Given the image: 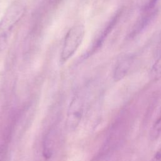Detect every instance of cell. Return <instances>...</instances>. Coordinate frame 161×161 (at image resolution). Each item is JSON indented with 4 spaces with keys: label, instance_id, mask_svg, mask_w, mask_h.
Returning a JSON list of instances; mask_svg holds the SVG:
<instances>
[{
    "label": "cell",
    "instance_id": "cell-3",
    "mask_svg": "<svg viewBox=\"0 0 161 161\" xmlns=\"http://www.w3.org/2000/svg\"><path fill=\"white\" fill-rule=\"evenodd\" d=\"M156 14V9L143 11L140 18L133 26L132 31L128 35L129 38H133L140 34L152 21Z\"/></svg>",
    "mask_w": 161,
    "mask_h": 161
},
{
    "label": "cell",
    "instance_id": "cell-2",
    "mask_svg": "<svg viewBox=\"0 0 161 161\" xmlns=\"http://www.w3.org/2000/svg\"><path fill=\"white\" fill-rule=\"evenodd\" d=\"M84 27L82 25H75L67 31L61 52L60 59L62 62L69 60L76 52L84 35Z\"/></svg>",
    "mask_w": 161,
    "mask_h": 161
},
{
    "label": "cell",
    "instance_id": "cell-8",
    "mask_svg": "<svg viewBox=\"0 0 161 161\" xmlns=\"http://www.w3.org/2000/svg\"><path fill=\"white\" fill-rule=\"evenodd\" d=\"M161 135V116L159 117L153 124L150 133V136L152 140L157 139Z\"/></svg>",
    "mask_w": 161,
    "mask_h": 161
},
{
    "label": "cell",
    "instance_id": "cell-1",
    "mask_svg": "<svg viewBox=\"0 0 161 161\" xmlns=\"http://www.w3.org/2000/svg\"><path fill=\"white\" fill-rule=\"evenodd\" d=\"M25 11V5L19 0L14 1L6 11L0 21V50H4L13 30Z\"/></svg>",
    "mask_w": 161,
    "mask_h": 161
},
{
    "label": "cell",
    "instance_id": "cell-7",
    "mask_svg": "<svg viewBox=\"0 0 161 161\" xmlns=\"http://www.w3.org/2000/svg\"><path fill=\"white\" fill-rule=\"evenodd\" d=\"M150 77L153 81L161 79V52L150 69Z\"/></svg>",
    "mask_w": 161,
    "mask_h": 161
},
{
    "label": "cell",
    "instance_id": "cell-9",
    "mask_svg": "<svg viewBox=\"0 0 161 161\" xmlns=\"http://www.w3.org/2000/svg\"><path fill=\"white\" fill-rule=\"evenodd\" d=\"M158 0H149L148 3L144 6L143 8V11H150L155 9V5Z\"/></svg>",
    "mask_w": 161,
    "mask_h": 161
},
{
    "label": "cell",
    "instance_id": "cell-10",
    "mask_svg": "<svg viewBox=\"0 0 161 161\" xmlns=\"http://www.w3.org/2000/svg\"><path fill=\"white\" fill-rule=\"evenodd\" d=\"M151 161H161V148L155 153Z\"/></svg>",
    "mask_w": 161,
    "mask_h": 161
},
{
    "label": "cell",
    "instance_id": "cell-4",
    "mask_svg": "<svg viewBox=\"0 0 161 161\" xmlns=\"http://www.w3.org/2000/svg\"><path fill=\"white\" fill-rule=\"evenodd\" d=\"M133 60V56L130 55L125 56L117 62L113 72V79L115 81L122 79L127 74L131 68Z\"/></svg>",
    "mask_w": 161,
    "mask_h": 161
},
{
    "label": "cell",
    "instance_id": "cell-6",
    "mask_svg": "<svg viewBox=\"0 0 161 161\" xmlns=\"http://www.w3.org/2000/svg\"><path fill=\"white\" fill-rule=\"evenodd\" d=\"M72 107L69 111V124L70 128H74L77 126L79 119L80 118V105L79 102L75 99L72 103Z\"/></svg>",
    "mask_w": 161,
    "mask_h": 161
},
{
    "label": "cell",
    "instance_id": "cell-5",
    "mask_svg": "<svg viewBox=\"0 0 161 161\" xmlns=\"http://www.w3.org/2000/svg\"><path fill=\"white\" fill-rule=\"evenodd\" d=\"M121 12H122L121 10H119L114 15V16L112 18V19L109 21V22L108 23L107 26L104 28V29L102 31V33H101V35L99 36V37L98 38L96 42L94 45L92 47L91 52H94L96 50H97V48H99L100 47V46L102 45L103 42H104V40L105 39V38H106V36L109 34V33L111 31V30H113L114 26L116 25V24L118 21V20L121 15Z\"/></svg>",
    "mask_w": 161,
    "mask_h": 161
}]
</instances>
